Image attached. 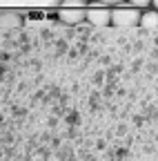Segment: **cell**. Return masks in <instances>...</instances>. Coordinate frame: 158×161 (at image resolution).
Instances as JSON below:
<instances>
[{"label":"cell","instance_id":"277c9868","mask_svg":"<svg viewBox=\"0 0 158 161\" xmlns=\"http://www.w3.org/2000/svg\"><path fill=\"white\" fill-rule=\"evenodd\" d=\"M18 27H23V18L18 14H3V16H0V31L18 29Z\"/></svg>","mask_w":158,"mask_h":161},{"label":"cell","instance_id":"8992f818","mask_svg":"<svg viewBox=\"0 0 158 161\" xmlns=\"http://www.w3.org/2000/svg\"><path fill=\"white\" fill-rule=\"evenodd\" d=\"M87 0H63V7H85Z\"/></svg>","mask_w":158,"mask_h":161},{"label":"cell","instance_id":"52a82bcc","mask_svg":"<svg viewBox=\"0 0 158 161\" xmlns=\"http://www.w3.org/2000/svg\"><path fill=\"white\" fill-rule=\"evenodd\" d=\"M131 7H147L149 5V0H129Z\"/></svg>","mask_w":158,"mask_h":161},{"label":"cell","instance_id":"ba28073f","mask_svg":"<svg viewBox=\"0 0 158 161\" xmlns=\"http://www.w3.org/2000/svg\"><path fill=\"white\" fill-rule=\"evenodd\" d=\"M100 3H105V5H116V3H123V0H100Z\"/></svg>","mask_w":158,"mask_h":161},{"label":"cell","instance_id":"3957f363","mask_svg":"<svg viewBox=\"0 0 158 161\" xmlns=\"http://www.w3.org/2000/svg\"><path fill=\"white\" fill-rule=\"evenodd\" d=\"M60 20L63 23H69V25H78V23L85 20V11L83 9H67V7H63L60 9Z\"/></svg>","mask_w":158,"mask_h":161},{"label":"cell","instance_id":"5b68a950","mask_svg":"<svg viewBox=\"0 0 158 161\" xmlns=\"http://www.w3.org/2000/svg\"><path fill=\"white\" fill-rule=\"evenodd\" d=\"M138 25H140L143 29H147V31H156V27H158V14L154 9L147 11V14H143L140 20H138Z\"/></svg>","mask_w":158,"mask_h":161},{"label":"cell","instance_id":"7a4b0ae2","mask_svg":"<svg viewBox=\"0 0 158 161\" xmlns=\"http://www.w3.org/2000/svg\"><path fill=\"white\" fill-rule=\"evenodd\" d=\"M85 18L96 27H107L109 25V9H89V11H85Z\"/></svg>","mask_w":158,"mask_h":161},{"label":"cell","instance_id":"6da1fadb","mask_svg":"<svg viewBox=\"0 0 158 161\" xmlns=\"http://www.w3.org/2000/svg\"><path fill=\"white\" fill-rule=\"evenodd\" d=\"M138 20H140V14L138 9H114L109 11V23H114V27H120V29H127V27H136Z\"/></svg>","mask_w":158,"mask_h":161}]
</instances>
